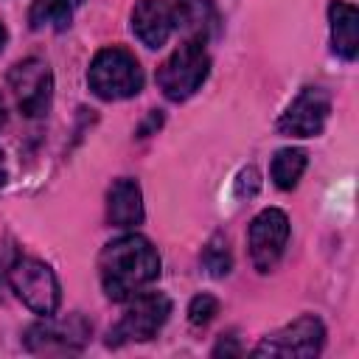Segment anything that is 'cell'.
<instances>
[{
	"mask_svg": "<svg viewBox=\"0 0 359 359\" xmlns=\"http://www.w3.org/2000/svg\"><path fill=\"white\" fill-rule=\"evenodd\" d=\"M87 84L101 101H123L143 90V67L132 50L109 45L93 56Z\"/></svg>",
	"mask_w": 359,
	"mask_h": 359,
	"instance_id": "cell-2",
	"label": "cell"
},
{
	"mask_svg": "<svg viewBox=\"0 0 359 359\" xmlns=\"http://www.w3.org/2000/svg\"><path fill=\"white\" fill-rule=\"evenodd\" d=\"M331 115V95L323 87H303L278 118V132L286 137H317Z\"/></svg>",
	"mask_w": 359,
	"mask_h": 359,
	"instance_id": "cell-10",
	"label": "cell"
},
{
	"mask_svg": "<svg viewBox=\"0 0 359 359\" xmlns=\"http://www.w3.org/2000/svg\"><path fill=\"white\" fill-rule=\"evenodd\" d=\"M325 345V325L314 314H300L297 320L286 323L275 334H266L255 348L252 356H283V359H311Z\"/></svg>",
	"mask_w": 359,
	"mask_h": 359,
	"instance_id": "cell-6",
	"label": "cell"
},
{
	"mask_svg": "<svg viewBox=\"0 0 359 359\" xmlns=\"http://www.w3.org/2000/svg\"><path fill=\"white\" fill-rule=\"evenodd\" d=\"M258 185H261V180H258V171L250 165V168H244L241 174H238V180H236V194L238 196H252L255 191H258Z\"/></svg>",
	"mask_w": 359,
	"mask_h": 359,
	"instance_id": "cell-19",
	"label": "cell"
},
{
	"mask_svg": "<svg viewBox=\"0 0 359 359\" xmlns=\"http://www.w3.org/2000/svg\"><path fill=\"white\" fill-rule=\"evenodd\" d=\"M6 39H8V34H6V25L0 22V50L6 48Z\"/></svg>",
	"mask_w": 359,
	"mask_h": 359,
	"instance_id": "cell-22",
	"label": "cell"
},
{
	"mask_svg": "<svg viewBox=\"0 0 359 359\" xmlns=\"http://www.w3.org/2000/svg\"><path fill=\"white\" fill-rule=\"evenodd\" d=\"M101 286L109 300H129L160 278V255L140 233H126L104 244L98 255Z\"/></svg>",
	"mask_w": 359,
	"mask_h": 359,
	"instance_id": "cell-1",
	"label": "cell"
},
{
	"mask_svg": "<svg viewBox=\"0 0 359 359\" xmlns=\"http://www.w3.org/2000/svg\"><path fill=\"white\" fill-rule=\"evenodd\" d=\"M202 266L208 269L210 278H224V275H230V269H233V252H230L227 236L216 233V236L205 244V250H202Z\"/></svg>",
	"mask_w": 359,
	"mask_h": 359,
	"instance_id": "cell-17",
	"label": "cell"
},
{
	"mask_svg": "<svg viewBox=\"0 0 359 359\" xmlns=\"http://www.w3.org/2000/svg\"><path fill=\"white\" fill-rule=\"evenodd\" d=\"M6 180H8V171H6V157L0 151V185H6Z\"/></svg>",
	"mask_w": 359,
	"mask_h": 359,
	"instance_id": "cell-21",
	"label": "cell"
},
{
	"mask_svg": "<svg viewBox=\"0 0 359 359\" xmlns=\"http://www.w3.org/2000/svg\"><path fill=\"white\" fill-rule=\"evenodd\" d=\"M8 84L14 90L17 107L25 118H39L48 112L50 98H53V73L45 59L28 56L17 62L8 70Z\"/></svg>",
	"mask_w": 359,
	"mask_h": 359,
	"instance_id": "cell-7",
	"label": "cell"
},
{
	"mask_svg": "<svg viewBox=\"0 0 359 359\" xmlns=\"http://www.w3.org/2000/svg\"><path fill=\"white\" fill-rule=\"evenodd\" d=\"M219 314V300L213 297V294H208V292H202V294H196L191 303H188V323L191 325H208L213 317Z\"/></svg>",
	"mask_w": 359,
	"mask_h": 359,
	"instance_id": "cell-18",
	"label": "cell"
},
{
	"mask_svg": "<svg viewBox=\"0 0 359 359\" xmlns=\"http://www.w3.org/2000/svg\"><path fill=\"white\" fill-rule=\"evenodd\" d=\"M6 123V107H3V98H0V126Z\"/></svg>",
	"mask_w": 359,
	"mask_h": 359,
	"instance_id": "cell-23",
	"label": "cell"
},
{
	"mask_svg": "<svg viewBox=\"0 0 359 359\" xmlns=\"http://www.w3.org/2000/svg\"><path fill=\"white\" fill-rule=\"evenodd\" d=\"M171 314V297L163 292H137L129 297V306L123 309L121 320L109 328L107 345L118 348L123 342H149L157 337V331L165 325Z\"/></svg>",
	"mask_w": 359,
	"mask_h": 359,
	"instance_id": "cell-4",
	"label": "cell"
},
{
	"mask_svg": "<svg viewBox=\"0 0 359 359\" xmlns=\"http://www.w3.org/2000/svg\"><path fill=\"white\" fill-rule=\"evenodd\" d=\"M328 20H331L334 53L342 56L345 62H353L359 56V11H356V6L334 0L328 6Z\"/></svg>",
	"mask_w": 359,
	"mask_h": 359,
	"instance_id": "cell-13",
	"label": "cell"
},
{
	"mask_svg": "<svg viewBox=\"0 0 359 359\" xmlns=\"http://www.w3.org/2000/svg\"><path fill=\"white\" fill-rule=\"evenodd\" d=\"M8 283L34 314H39V317L56 314V309L62 303V286H59L56 272L45 261L28 258V255L14 258L8 266Z\"/></svg>",
	"mask_w": 359,
	"mask_h": 359,
	"instance_id": "cell-5",
	"label": "cell"
},
{
	"mask_svg": "<svg viewBox=\"0 0 359 359\" xmlns=\"http://www.w3.org/2000/svg\"><path fill=\"white\" fill-rule=\"evenodd\" d=\"M174 31L171 0H137L132 8V34L146 48H163Z\"/></svg>",
	"mask_w": 359,
	"mask_h": 359,
	"instance_id": "cell-11",
	"label": "cell"
},
{
	"mask_svg": "<svg viewBox=\"0 0 359 359\" xmlns=\"http://www.w3.org/2000/svg\"><path fill=\"white\" fill-rule=\"evenodd\" d=\"M238 356L241 353V345L236 342V337L233 334H227V337H222L219 342H216V348H213V356Z\"/></svg>",
	"mask_w": 359,
	"mask_h": 359,
	"instance_id": "cell-20",
	"label": "cell"
},
{
	"mask_svg": "<svg viewBox=\"0 0 359 359\" xmlns=\"http://www.w3.org/2000/svg\"><path fill=\"white\" fill-rule=\"evenodd\" d=\"M306 165H309V154L303 149L286 146V149H278L275 151V157L269 163V177H272V182L280 191H292V188H297Z\"/></svg>",
	"mask_w": 359,
	"mask_h": 359,
	"instance_id": "cell-16",
	"label": "cell"
},
{
	"mask_svg": "<svg viewBox=\"0 0 359 359\" xmlns=\"http://www.w3.org/2000/svg\"><path fill=\"white\" fill-rule=\"evenodd\" d=\"M143 194L140 185L129 177L115 180L107 191V222L112 227H137L143 224Z\"/></svg>",
	"mask_w": 359,
	"mask_h": 359,
	"instance_id": "cell-12",
	"label": "cell"
},
{
	"mask_svg": "<svg viewBox=\"0 0 359 359\" xmlns=\"http://www.w3.org/2000/svg\"><path fill=\"white\" fill-rule=\"evenodd\" d=\"M90 339V325L81 314H73L67 320H50L31 325L25 331V348L31 353H81Z\"/></svg>",
	"mask_w": 359,
	"mask_h": 359,
	"instance_id": "cell-9",
	"label": "cell"
},
{
	"mask_svg": "<svg viewBox=\"0 0 359 359\" xmlns=\"http://www.w3.org/2000/svg\"><path fill=\"white\" fill-rule=\"evenodd\" d=\"M289 241V216L280 208H264L247 230L250 261L258 272H272Z\"/></svg>",
	"mask_w": 359,
	"mask_h": 359,
	"instance_id": "cell-8",
	"label": "cell"
},
{
	"mask_svg": "<svg viewBox=\"0 0 359 359\" xmlns=\"http://www.w3.org/2000/svg\"><path fill=\"white\" fill-rule=\"evenodd\" d=\"M79 6H81V0H34V6L28 11V22L34 31H42V28L65 31Z\"/></svg>",
	"mask_w": 359,
	"mask_h": 359,
	"instance_id": "cell-15",
	"label": "cell"
},
{
	"mask_svg": "<svg viewBox=\"0 0 359 359\" xmlns=\"http://www.w3.org/2000/svg\"><path fill=\"white\" fill-rule=\"evenodd\" d=\"M174 8V28L185 34V39L208 42L219 25L216 8L210 0H171Z\"/></svg>",
	"mask_w": 359,
	"mask_h": 359,
	"instance_id": "cell-14",
	"label": "cell"
},
{
	"mask_svg": "<svg viewBox=\"0 0 359 359\" xmlns=\"http://www.w3.org/2000/svg\"><path fill=\"white\" fill-rule=\"evenodd\" d=\"M208 42L182 39V45L157 67V87L168 101H188L210 73Z\"/></svg>",
	"mask_w": 359,
	"mask_h": 359,
	"instance_id": "cell-3",
	"label": "cell"
}]
</instances>
